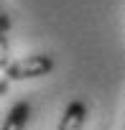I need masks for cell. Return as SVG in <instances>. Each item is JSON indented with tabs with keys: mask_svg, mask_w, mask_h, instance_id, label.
Here are the masks:
<instances>
[{
	"mask_svg": "<svg viewBox=\"0 0 125 130\" xmlns=\"http://www.w3.org/2000/svg\"><path fill=\"white\" fill-rule=\"evenodd\" d=\"M51 69H54V59H51L49 54H31V56H23V59L8 64V67H5V74H8V79L21 82V79L46 77Z\"/></svg>",
	"mask_w": 125,
	"mask_h": 130,
	"instance_id": "obj_1",
	"label": "cell"
},
{
	"mask_svg": "<svg viewBox=\"0 0 125 130\" xmlns=\"http://www.w3.org/2000/svg\"><path fill=\"white\" fill-rule=\"evenodd\" d=\"M84 120H87V105L82 100H74V102L67 105V110H64V115H61L56 130H82Z\"/></svg>",
	"mask_w": 125,
	"mask_h": 130,
	"instance_id": "obj_2",
	"label": "cell"
},
{
	"mask_svg": "<svg viewBox=\"0 0 125 130\" xmlns=\"http://www.w3.org/2000/svg\"><path fill=\"white\" fill-rule=\"evenodd\" d=\"M28 115H31V105L28 102H15L3 122V130H26V122H28Z\"/></svg>",
	"mask_w": 125,
	"mask_h": 130,
	"instance_id": "obj_3",
	"label": "cell"
},
{
	"mask_svg": "<svg viewBox=\"0 0 125 130\" xmlns=\"http://www.w3.org/2000/svg\"><path fill=\"white\" fill-rule=\"evenodd\" d=\"M0 28H3V33L10 28V18H8V13H3V18H0Z\"/></svg>",
	"mask_w": 125,
	"mask_h": 130,
	"instance_id": "obj_4",
	"label": "cell"
}]
</instances>
